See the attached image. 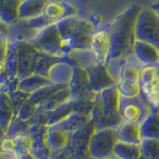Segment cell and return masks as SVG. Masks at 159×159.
Masks as SVG:
<instances>
[{"mask_svg": "<svg viewBox=\"0 0 159 159\" xmlns=\"http://www.w3.org/2000/svg\"><path fill=\"white\" fill-rule=\"evenodd\" d=\"M140 9L141 7L136 4L130 5L113 21L107 23L111 40V53L109 61L133 54V45L136 40L135 23Z\"/></svg>", "mask_w": 159, "mask_h": 159, "instance_id": "cell-1", "label": "cell"}, {"mask_svg": "<svg viewBox=\"0 0 159 159\" xmlns=\"http://www.w3.org/2000/svg\"><path fill=\"white\" fill-rule=\"evenodd\" d=\"M38 51L59 59L68 58L70 51L67 47L57 22L40 30L37 36L29 42Z\"/></svg>", "mask_w": 159, "mask_h": 159, "instance_id": "cell-2", "label": "cell"}, {"mask_svg": "<svg viewBox=\"0 0 159 159\" xmlns=\"http://www.w3.org/2000/svg\"><path fill=\"white\" fill-rule=\"evenodd\" d=\"M80 15V10L68 0H51L45 6L44 11L37 17L29 20L30 25L37 30H42L60 20Z\"/></svg>", "mask_w": 159, "mask_h": 159, "instance_id": "cell-3", "label": "cell"}, {"mask_svg": "<svg viewBox=\"0 0 159 159\" xmlns=\"http://www.w3.org/2000/svg\"><path fill=\"white\" fill-rule=\"evenodd\" d=\"M135 37L159 48V13L151 7L141 8L135 23Z\"/></svg>", "mask_w": 159, "mask_h": 159, "instance_id": "cell-4", "label": "cell"}, {"mask_svg": "<svg viewBox=\"0 0 159 159\" xmlns=\"http://www.w3.org/2000/svg\"><path fill=\"white\" fill-rule=\"evenodd\" d=\"M152 106L142 93L132 98H125L120 94L119 112L123 120L141 123L152 112Z\"/></svg>", "mask_w": 159, "mask_h": 159, "instance_id": "cell-5", "label": "cell"}, {"mask_svg": "<svg viewBox=\"0 0 159 159\" xmlns=\"http://www.w3.org/2000/svg\"><path fill=\"white\" fill-rule=\"evenodd\" d=\"M118 140L116 128H98L93 132L89 139V151L96 158L104 159L114 154V146Z\"/></svg>", "mask_w": 159, "mask_h": 159, "instance_id": "cell-6", "label": "cell"}, {"mask_svg": "<svg viewBox=\"0 0 159 159\" xmlns=\"http://www.w3.org/2000/svg\"><path fill=\"white\" fill-rule=\"evenodd\" d=\"M89 51L98 64L107 66L111 53V40L107 23H104L94 29L89 42Z\"/></svg>", "mask_w": 159, "mask_h": 159, "instance_id": "cell-7", "label": "cell"}, {"mask_svg": "<svg viewBox=\"0 0 159 159\" xmlns=\"http://www.w3.org/2000/svg\"><path fill=\"white\" fill-rule=\"evenodd\" d=\"M141 93L153 108H159V64L143 65L139 73Z\"/></svg>", "mask_w": 159, "mask_h": 159, "instance_id": "cell-8", "label": "cell"}, {"mask_svg": "<svg viewBox=\"0 0 159 159\" xmlns=\"http://www.w3.org/2000/svg\"><path fill=\"white\" fill-rule=\"evenodd\" d=\"M40 51L28 42H18V73L19 81L34 74Z\"/></svg>", "mask_w": 159, "mask_h": 159, "instance_id": "cell-9", "label": "cell"}, {"mask_svg": "<svg viewBox=\"0 0 159 159\" xmlns=\"http://www.w3.org/2000/svg\"><path fill=\"white\" fill-rule=\"evenodd\" d=\"M7 36L9 40L17 42H30L37 36L38 30L32 28L28 24L27 19H17L16 21L8 25Z\"/></svg>", "mask_w": 159, "mask_h": 159, "instance_id": "cell-10", "label": "cell"}, {"mask_svg": "<svg viewBox=\"0 0 159 159\" xmlns=\"http://www.w3.org/2000/svg\"><path fill=\"white\" fill-rule=\"evenodd\" d=\"M133 55L142 65L159 64V48L150 43L135 40L133 45Z\"/></svg>", "mask_w": 159, "mask_h": 159, "instance_id": "cell-11", "label": "cell"}, {"mask_svg": "<svg viewBox=\"0 0 159 159\" xmlns=\"http://www.w3.org/2000/svg\"><path fill=\"white\" fill-rule=\"evenodd\" d=\"M73 75V61L69 58L63 59L54 64L50 69L48 78L54 84H69Z\"/></svg>", "mask_w": 159, "mask_h": 159, "instance_id": "cell-12", "label": "cell"}, {"mask_svg": "<svg viewBox=\"0 0 159 159\" xmlns=\"http://www.w3.org/2000/svg\"><path fill=\"white\" fill-rule=\"evenodd\" d=\"M116 131L119 140L131 143L141 142L142 137L140 133V123L137 121L123 120L116 128Z\"/></svg>", "mask_w": 159, "mask_h": 159, "instance_id": "cell-13", "label": "cell"}, {"mask_svg": "<svg viewBox=\"0 0 159 159\" xmlns=\"http://www.w3.org/2000/svg\"><path fill=\"white\" fill-rule=\"evenodd\" d=\"M51 0H24L18 10L19 19H31L41 15L45 6Z\"/></svg>", "mask_w": 159, "mask_h": 159, "instance_id": "cell-14", "label": "cell"}, {"mask_svg": "<svg viewBox=\"0 0 159 159\" xmlns=\"http://www.w3.org/2000/svg\"><path fill=\"white\" fill-rule=\"evenodd\" d=\"M17 73H18V42L13 41V40H9L7 58H6L7 81H19L17 79Z\"/></svg>", "mask_w": 159, "mask_h": 159, "instance_id": "cell-15", "label": "cell"}, {"mask_svg": "<svg viewBox=\"0 0 159 159\" xmlns=\"http://www.w3.org/2000/svg\"><path fill=\"white\" fill-rule=\"evenodd\" d=\"M141 137L159 139V108H155L140 123Z\"/></svg>", "mask_w": 159, "mask_h": 159, "instance_id": "cell-16", "label": "cell"}, {"mask_svg": "<svg viewBox=\"0 0 159 159\" xmlns=\"http://www.w3.org/2000/svg\"><path fill=\"white\" fill-rule=\"evenodd\" d=\"M51 84L53 83L48 77L42 76V75L33 74L31 76L19 81L18 89H22V91L26 92L28 93H32L34 92L38 91L39 89L47 86V84Z\"/></svg>", "mask_w": 159, "mask_h": 159, "instance_id": "cell-17", "label": "cell"}, {"mask_svg": "<svg viewBox=\"0 0 159 159\" xmlns=\"http://www.w3.org/2000/svg\"><path fill=\"white\" fill-rule=\"evenodd\" d=\"M14 116V109L10 96L7 92L0 91V126L6 131L10 121Z\"/></svg>", "mask_w": 159, "mask_h": 159, "instance_id": "cell-18", "label": "cell"}, {"mask_svg": "<svg viewBox=\"0 0 159 159\" xmlns=\"http://www.w3.org/2000/svg\"><path fill=\"white\" fill-rule=\"evenodd\" d=\"M113 153L123 159H138L141 156L140 143H131L118 140Z\"/></svg>", "mask_w": 159, "mask_h": 159, "instance_id": "cell-19", "label": "cell"}, {"mask_svg": "<svg viewBox=\"0 0 159 159\" xmlns=\"http://www.w3.org/2000/svg\"><path fill=\"white\" fill-rule=\"evenodd\" d=\"M69 140V132L65 130L61 126L54 124V125H49L48 134H47V143L48 146L60 148L67 144Z\"/></svg>", "mask_w": 159, "mask_h": 159, "instance_id": "cell-20", "label": "cell"}, {"mask_svg": "<svg viewBox=\"0 0 159 159\" xmlns=\"http://www.w3.org/2000/svg\"><path fill=\"white\" fill-rule=\"evenodd\" d=\"M22 0H3L0 7V19L6 24H11L18 19V10Z\"/></svg>", "mask_w": 159, "mask_h": 159, "instance_id": "cell-21", "label": "cell"}, {"mask_svg": "<svg viewBox=\"0 0 159 159\" xmlns=\"http://www.w3.org/2000/svg\"><path fill=\"white\" fill-rule=\"evenodd\" d=\"M8 36L6 32L0 34V86L7 81L6 77V58L8 50Z\"/></svg>", "mask_w": 159, "mask_h": 159, "instance_id": "cell-22", "label": "cell"}, {"mask_svg": "<svg viewBox=\"0 0 159 159\" xmlns=\"http://www.w3.org/2000/svg\"><path fill=\"white\" fill-rule=\"evenodd\" d=\"M141 155L148 159H159V139L144 137L140 142Z\"/></svg>", "mask_w": 159, "mask_h": 159, "instance_id": "cell-23", "label": "cell"}, {"mask_svg": "<svg viewBox=\"0 0 159 159\" xmlns=\"http://www.w3.org/2000/svg\"><path fill=\"white\" fill-rule=\"evenodd\" d=\"M63 59H59L57 57H53L51 55H48L46 53L40 52L39 59L36 65V69H35L34 74L37 75H42V76L48 77V74L50 69L52 68L54 64H56L57 62L61 61Z\"/></svg>", "mask_w": 159, "mask_h": 159, "instance_id": "cell-24", "label": "cell"}, {"mask_svg": "<svg viewBox=\"0 0 159 159\" xmlns=\"http://www.w3.org/2000/svg\"><path fill=\"white\" fill-rule=\"evenodd\" d=\"M15 142V151L19 154L29 153L33 146V138L25 133H20L13 137Z\"/></svg>", "mask_w": 159, "mask_h": 159, "instance_id": "cell-25", "label": "cell"}, {"mask_svg": "<svg viewBox=\"0 0 159 159\" xmlns=\"http://www.w3.org/2000/svg\"><path fill=\"white\" fill-rule=\"evenodd\" d=\"M118 91L121 96L125 98L136 97L141 93V88L138 82H128L121 81L116 84Z\"/></svg>", "mask_w": 159, "mask_h": 159, "instance_id": "cell-26", "label": "cell"}, {"mask_svg": "<svg viewBox=\"0 0 159 159\" xmlns=\"http://www.w3.org/2000/svg\"><path fill=\"white\" fill-rule=\"evenodd\" d=\"M0 149L3 152H14L15 151V142L14 139L10 136L3 137L0 142Z\"/></svg>", "mask_w": 159, "mask_h": 159, "instance_id": "cell-27", "label": "cell"}, {"mask_svg": "<svg viewBox=\"0 0 159 159\" xmlns=\"http://www.w3.org/2000/svg\"><path fill=\"white\" fill-rule=\"evenodd\" d=\"M8 28V24L4 23L3 21H0V34L3 32H6Z\"/></svg>", "mask_w": 159, "mask_h": 159, "instance_id": "cell-28", "label": "cell"}, {"mask_svg": "<svg viewBox=\"0 0 159 159\" xmlns=\"http://www.w3.org/2000/svg\"><path fill=\"white\" fill-rule=\"evenodd\" d=\"M18 155H19L20 159H35L34 156L30 154V152L29 153H25V154H18Z\"/></svg>", "mask_w": 159, "mask_h": 159, "instance_id": "cell-29", "label": "cell"}, {"mask_svg": "<svg viewBox=\"0 0 159 159\" xmlns=\"http://www.w3.org/2000/svg\"><path fill=\"white\" fill-rule=\"evenodd\" d=\"M152 7L159 13V0H157V2H155V3L152 5Z\"/></svg>", "mask_w": 159, "mask_h": 159, "instance_id": "cell-30", "label": "cell"}, {"mask_svg": "<svg viewBox=\"0 0 159 159\" xmlns=\"http://www.w3.org/2000/svg\"><path fill=\"white\" fill-rule=\"evenodd\" d=\"M104 159H123V158H120V157H119V156L116 155V154H112V155H111V156H108V157H107V158H104Z\"/></svg>", "mask_w": 159, "mask_h": 159, "instance_id": "cell-31", "label": "cell"}, {"mask_svg": "<svg viewBox=\"0 0 159 159\" xmlns=\"http://www.w3.org/2000/svg\"><path fill=\"white\" fill-rule=\"evenodd\" d=\"M10 159H20V158H18V157H15V158H10Z\"/></svg>", "mask_w": 159, "mask_h": 159, "instance_id": "cell-32", "label": "cell"}, {"mask_svg": "<svg viewBox=\"0 0 159 159\" xmlns=\"http://www.w3.org/2000/svg\"><path fill=\"white\" fill-rule=\"evenodd\" d=\"M2 1H3V0H0V3H1V4H2Z\"/></svg>", "mask_w": 159, "mask_h": 159, "instance_id": "cell-33", "label": "cell"}, {"mask_svg": "<svg viewBox=\"0 0 159 159\" xmlns=\"http://www.w3.org/2000/svg\"><path fill=\"white\" fill-rule=\"evenodd\" d=\"M0 7H1V3H0Z\"/></svg>", "mask_w": 159, "mask_h": 159, "instance_id": "cell-34", "label": "cell"}, {"mask_svg": "<svg viewBox=\"0 0 159 159\" xmlns=\"http://www.w3.org/2000/svg\"><path fill=\"white\" fill-rule=\"evenodd\" d=\"M0 21H1V19H0Z\"/></svg>", "mask_w": 159, "mask_h": 159, "instance_id": "cell-35", "label": "cell"}, {"mask_svg": "<svg viewBox=\"0 0 159 159\" xmlns=\"http://www.w3.org/2000/svg\"><path fill=\"white\" fill-rule=\"evenodd\" d=\"M22 1H24V0H22Z\"/></svg>", "mask_w": 159, "mask_h": 159, "instance_id": "cell-36", "label": "cell"}]
</instances>
